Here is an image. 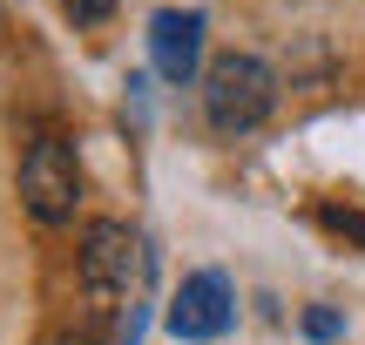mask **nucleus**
Here are the masks:
<instances>
[{
  "mask_svg": "<svg viewBox=\"0 0 365 345\" xmlns=\"http://www.w3.org/2000/svg\"><path fill=\"white\" fill-rule=\"evenodd\" d=\"M277 108V75L257 54H217L203 68V115L223 135H250L264 115Z\"/></svg>",
  "mask_w": 365,
  "mask_h": 345,
  "instance_id": "f257e3e1",
  "label": "nucleus"
},
{
  "mask_svg": "<svg viewBox=\"0 0 365 345\" xmlns=\"http://www.w3.org/2000/svg\"><path fill=\"white\" fill-rule=\"evenodd\" d=\"M143 284H149V244L129 224H115V217L88 224V237H81V292L88 298H135Z\"/></svg>",
  "mask_w": 365,
  "mask_h": 345,
  "instance_id": "f03ea898",
  "label": "nucleus"
},
{
  "mask_svg": "<svg viewBox=\"0 0 365 345\" xmlns=\"http://www.w3.org/2000/svg\"><path fill=\"white\" fill-rule=\"evenodd\" d=\"M21 203L34 224H68L81 203V163L68 149V135H34L21 156Z\"/></svg>",
  "mask_w": 365,
  "mask_h": 345,
  "instance_id": "7ed1b4c3",
  "label": "nucleus"
},
{
  "mask_svg": "<svg viewBox=\"0 0 365 345\" xmlns=\"http://www.w3.org/2000/svg\"><path fill=\"white\" fill-rule=\"evenodd\" d=\"M230 319H237V298H230V278H223V271H196V278H182V292L170 298V332L182 345L223 339Z\"/></svg>",
  "mask_w": 365,
  "mask_h": 345,
  "instance_id": "20e7f679",
  "label": "nucleus"
},
{
  "mask_svg": "<svg viewBox=\"0 0 365 345\" xmlns=\"http://www.w3.org/2000/svg\"><path fill=\"white\" fill-rule=\"evenodd\" d=\"M149 54H156V75L163 81H190L196 61H203V14L163 7L156 21H149Z\"/></svg>",
  "mask_w": 365,
  "mask_h": 345,
  "instance_id": "39448f33",
  "label": "nucleus"
},
{
  "mask_svg": "<svg viewBox=\"0 0 365 345\" xmlns=\"http://www.w3.org/2000/svg\"><path fill=\"white\" fill-rule=\"evenodd\" d=\"M68 14H75L81 27H95V21H108V14H115V0H61Z\"/></svg>",
  "mask_w": 365,
  "mask_h": 345,
  "instance_id": "423d86ee",
  "label": "nucleus"
},
{
  "mask_svg": "<svg viewBox=\"0 0 365 345\" xmlns=\"http://www.w3.org/2000/svg\"><path fill=\"white\" fill-rule=\"evenodd\" d=\"M304 332H312V339H339V311H325V305L304 311Z\"/></svg>",
  "mask_w": 365,
  "mask_h": 345,
  "instance_id": "0eeeda50",
  "label": "nucleus"
}]
</instances>
